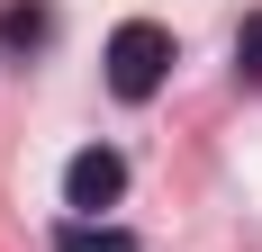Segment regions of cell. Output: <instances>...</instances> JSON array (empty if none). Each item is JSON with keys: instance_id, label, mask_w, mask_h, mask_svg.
I'll return each instance as SVG.
<instances>
[{"instance_id": "1", "label": "cell", "mask_w": 262, "mask_h": 252, "mask_svg": "<svg viewBox=\"0 0 262 252\" xmlns=\"http://www.w3.org/2000/svg\"><path fill=\"white\" fill-rule=\"evenodd\" d=\"M108 90L118 99H154L163 90V72H172V27H154V18H127L118 36H108Z\"/></svg>"}, {"instance_id": "2", "label": "cell", "mask_w": 262, "mask_h": 252, "mask_svg": "<svg viewBox=\"0 0 262 252\" xmlns=\"http://www.w3.org/2000/svg\"><path fill=\"white\" fill-rule=\"evenodd\" d=\"M118 189H127V162L108 144H81L73 162H63V207L73 216H100V207H118Z\"/></svg>"}, {"instance_id": "3", "label": "cell", "mask_w": 262, "mask_h": 252, "mask_svg": "<svg viewBox=\"0 0 262 252\" xmlns=\"http://www.w3.org/2000/svg\"><path fill=\"white\" fill-rule=\"evenodd\" d=\"M54 36V9L46 0H0V54H36Z\"/></svg>"}, {"instance_id": "4", "label": "cell", "mask_w": 262, "mask_h": 252, "mask_svg": "<svg viewBox=\"0 0 262 252\" xmlns=\"http://www.w3.org/2000/svg\"><path fill=\"white\" fill-rule=\"evenodd\" d=\"M54 252H136V234L100 225V216H63V225H54Z\"/></svg>"}, {"instance_id": "5", "label": "cell", "mask_w": 262, "mask_h": 252, "mask_svg": "<svg viewBox=\"0 0 262 252\" xmlns=\"http://www.w3.org/2000/svg\"><path fill=\"white\" fill-rule=\"evenodd\" d=\"M235 81L262 90V9H244V27H235Z\"/></svg>"}]
</instances>
